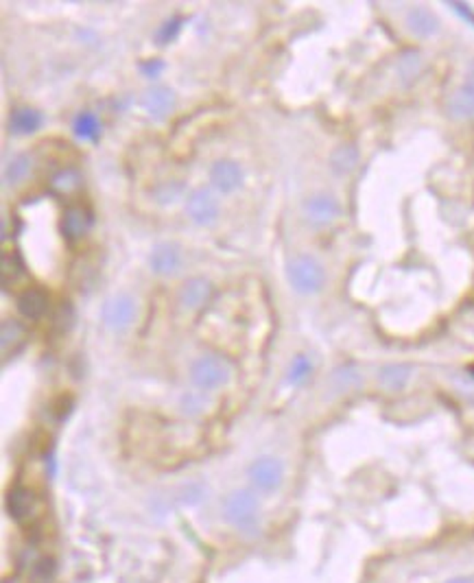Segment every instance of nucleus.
Wrapping results in <instances>:
<instances>
[{
  "mask_svg": "<svg viewBox=\"0 0 474 583\" xmlns=\"http://www.w3.org/2000/svg\"><path fill=\"white\" fill-rule=\"evenodd\" d=\"M260 505L251 490H234L223 502V520L236 531L249 533L258 524Z\"/></svg>",
  "mask_w": 474,
  "mask_h": 583,
  "instance_id": "nucleus-1",
  "label": "nucleus"
},
{
  "mask_svg": "<svg viewBox=\"0 0 474 583\" xmlns=\"http://www.w3.org/2000/svg\"><path fill=\"white\" fill-rule=\"evenodd\" d=\"M287 278L295 293L315 295L324 288L326 271L313 256H295L287 264Z\"/></svg>",
  "mask_w": 474,
  "mask_h": 583,
  "instance_id": "nucleus-2",
  "label": "nucleus"
},
{
  "mask_svg": "<svg viewBox=\"0 0 474 583\" xmlns=\"http://www.w3.org/2000/svg\"><path fill=\"white\" fill-rule=\"evenodd\" d=\"M191 380L201 391H215L227 384L230 380V365L215 354L199 356L191 367Z\"/></svg>",
  "mask_w": 474,
  "mask_h": 583,
  "instance_id": "nucleus-3",
  "label": "nucleus"
},
{
  "mask_svg": "<svg viewBox=\"0 0 474 583\" xmlns=\"http://www.w3.org/2000/svg\"><path fill=\"white\" fill-rule=\"evenodd\" d=\"M247 478H249L254 490L263 492V494H271L282 485L284 466H282V461L278 457H271V454L258 457L254 464L247 468Z\"/></svg>",
  "mask_w": 474,
  "mask_h": 583,
  "instance_id": "nucleus-4",
  "label": "nucleus"
},
{
  "mask_svg": "<svg viewBox=\"0 0 474 583\" xmlns=\"http://www.w3.org/2000/svg\"><path fill=\"white\" fill-rule=\"evenodd\" d=\"M136 312H138V306L129 293H116L105 300L101 308V322L105 328L114 332H123L134 324Z\"/></svg>",
  "mask_w": 474,
  "mask_h": 583,
  "instance_id": "nucleus-5",
  "label": "nucleus"
},
{
  "mask_svg": "<svg viewBox=\"0 0 474 583\" xmlns=\"http://www.w3.org/2000/svg\"><path fill=\"white\" fill-rule=\"evenodd\" d=\"M186 214L195 225H215L219 218V199L210 188H195L186 199Z\"/></svg>",
  "mask_w": 474,
  "mask_h": 583,
  "instance_id": "nucleus-6",
  "label": "nucleus"
},
{
  "mask_svg": "<svg viewBox=\"0 0 474 583\" xmlns=\"http://www.w3.org/2000/svg\"><path fill=\"white\" fill-rule=\"evenodd\" d=\"M302 210H304L306 223H311L313 228H326V225H330L339 216L341 206H339V201L333 197V194L319 192V194H313L311 199H306Z\"/></svg>",
  "mask_w": 474,
  "mask_h": 583,
  "instance_id": "nucleus-7",
  "label": "nucleus"
},
{
  "mask_svg": "<svg viewBox=\"0 0 474 583\" xmlns=\"http://www.w3.org/2000/svg\"><path fill=\"white\" fill-rule=\"evenodd\" d=\"M243 179H245L243 168L234 160H217L210 168V184L223 194L239 190L243 186Z\"/></svg>",
  "mask_w": 474,
  "mask_h": 583,
  "instance_id": "nucleus-8",
  "label": "nucleus"
},
{
  "mask_svg": "<svg viewBox=\"0 0 474 583\" xmlns=\"http://www.w3.org/2000/svg\"><path fill=\"white\" fill-rule=\"evenodd\" d=\"M149 264L155 276H173L182 266V252L175 242H158L149 256Z\"/></svg>",
  "mask_w": 474,
  "mask_h": 583,
  "instance_id": "nucleus-9",
  "label": "nucleus"
},
{
  "mask_svg": "<svg viewBox=\"0 0 474 583\" xmlns=\"http://www.w3.org/2000/svg\"><path fill=\"white\" fill-rule=\"evenodd\" d=\"M212 295V284L201 278V276H195L191 280H186L179 288V304L188 310H197L201 306L208 304Z\"/></svg>",
  "mask_w": 474,
  "mask_h": 583,
  "instance_id": "nucleus-10",
  "label": "nucleus"
},
{
  "mask_svg": "<svg viewBox=\"0 0 474 583\" xmlns=\"http://www.w3.org/2000/svg\"><path fill=\"white\" fill-rule=\"evenodd\" d=\"M142 107H145V112L151 118L160 120L175 107V92L171 88H164V86L149 88L145 92V96H142Z\"/></svg>",
  "mask_w": 474,
  "mask_h": 583,
  "instance_id": "nucleus-11",
  "label": "nucleus"
},
{
  "mask_svg": "<svg viewBox=\"0 0 474 583\" xmlns=\"http://www.w3.org/2000/svg\"><path fill=\"white\" fill-rule=\"evenodd\" d=\"M92 228V214L90 210H85L83 206H73L68 208L61 216V232L66 238L77 240L83 238L88 234V230Z\"/></svg>",
  "mask_w": 474,
  "mask_h": 583,
  "instance_id": "nucleus-12",
  "label": "nucleus"
},
{
  "mask_svg": "<svg viewBox=\"0 0 474 583\" xmlns=\"http://www.w3.org/2000/svg\"><path fill=\"white\" fill-rule=\"evenodd\" d=\"M448 116L455 120L474 118V83L463 81L448 99Z\"/></svg>",
  "mask_w": 474,
  "mask_h": 583,
  "instance_id": "nucleus-13",
  "label": "nucleus"
},
{
  "mask_svg": "<svg viewBox=\"0 0 474 583\" xmlns=\"http://www.w3.org/2000/svg\"><path fill=\"white\" fill-rule=\"evenodd\" d=\"M46 308H49V298H46L42 288H27L18 298V310L27 319H40Z\"/></svg>",
  "mask_w": 474,
  "mask_h": 583,
  "instance_id": "nucleus-14",
  "label": "nucleus"
},
{
  "mask_svg": "<svg viewBox=\"0 0 474 583\" xmlns=\"http://www.w3.org/2000/svg\"><path fill=\"white\" fill-rule=\"evenodd\" d=\"M407 27L413 35L417 37H431L433 33H437L439 29V22L437 18L433 16L431 9L426 7H413L409 13H407Z\"/></svg>",
  "mask_w": 474,
  "mask_h": 583,
  "instance_id": "nucleus-15",
  "label": "nucleus"
},
{
  "mask_svg": "<svg viewBox=\"0 0 474 583\" xmlns=\"http://www.w3.org/2000/svg\"><path fill=\"white\" fill-rule=\"evenodd\" d=\"M42 123H44L42 112L33 107H20L9 118V129L18 136H31L42 127Z\"/></svg>",
  "mask_w": 474,
  "mask_h": 583,
  "instance_id": "nucleus-16",
  "label": "nucleus"
},
{
  "mask_svg": "<svg viewBox=\"0 0 474 583\" xmlns=\"http://www.w3.org/2000/svg\"><path fill=\"white\" fill-rule=\"evenodd\" d=\"M73 131L83 142H97L101 136V120L92 112H79L73 120Z\"/></svg>",
  "mask_w": 474,
  "mask_h": 583,
  "instance_id": "nucleus-17",
  "label": "nucleus"
},
{
  "mask_svg": "<svg viewBox=\"0 0 474 583\" xmlns=\"http://www.w3.org/2000/svg\"><path fill=\"white\" fill-rule=\"evenodd\" d=\"M422 55L420 53H415V51H409V53H405L400 57V61H398V77H400V81L405 83V86H409L411 81H415L417 79V75L422 72Z\"/></svg>",
  "mask_w": 474,
  "mask_h": 583,
  "instance_id": "nucleus-18",
  "label": "nucleus"
},
{
  "mask_svg": "<svg viewBox=\"0 0 474 583\" xmlns=\"http://www.w3.org/2000/svg\"><path fill=\"white\" fill-rule=\"evenodd\" d=\"M9 512L16 520H25L33 512V494L29 490H13L9 496Z\"/></svg>",
  "mask_w": 474,
  "mask_h": 583,
  "instance_id": "nucleus-19",
  "label": "nucleus"
},
{
  "mask_svg": "<svg viewBox=\"0 0 474 583\" xmlns=\"http://www.w3.org/2000/svg\"><path fill=\"white\" fill-rule=\"evenodd\" d=\"M51 186L57 192H61V194H70V192H75L81 186V173L77 171V168H73V166H66V168H61V171H57L53 175Z\"/></svg>",
  "mask_w": 474,
  "mask_h": 583,
  "instance_id": "nucleus-20",
  "label": "nucleus"
},
{
  "mask_svg": "<svg viewBox=\"0 0 474 583\" xmlns=\"http://www.w3.org/2000/svg\"><path fill=\"white\" fill-rule=\"evenodd\" d=\"M357 162H359V151L350 147V144H343V147H339L333 155H330V166H333L339 175L350 173L352 168L357 166Z\"/></svg>",
  "mask_w": 474,
  "mask_h": 583,
  "instance_id": "nucleus-21",
  "label": "nucleus"
},
{
  "mask_svg": "<svg viewBox=\"0 0 474 583\" xmlns=\"http://www.w3.org/2000/svg\"><path fill=\"white\" fill-rule=\"evenodd\" d=\"M31 155L29 153H18L7 166H5V184H18L25 179L31 171Z\"/></svg>",
  "mask_w": 474,
  "mask_h": 583,
  "instance_id": "nucleus-22",
  "label": "nucleus"
},
{
  "mask_svg": "<svg viewBox=\"0 0 474 583\" xmlns=\"http://www.w3.org/2000/svg\"><path fill=\"white\" fill-rule=\"evenodd\" d=\"M409 374H411L409 365H387L381 370V382L389 389H400L409 380Z\"/></svg>",
  "mask_w": 474,
  "mask_h": 583,
  "instance_id": "nucleus-23",
  "label": "nucleus"
},
{
  "mask_svg": "<svg viewBox=\"0 0 474 583\" xmlns=\"http://www.w3.org/2000/svg\"><path fill=\"white\" fill-rule=\"evenodd\" d=\"M313 372V363L306 354H297L293 360H291V367H289V374H287V382L289 384H300L308 378V374Z\"/></svg>",
  "mask_w": 474,
  "mask_h": 583,
  "instance_id": "nucleus-24",
  "label": "nucleus"
},
{
  "mask_svg": "<svg viewBox=\"0 0 474 583\" xmlns=\"http://www.w3.org/2000/svg\"><path fill=\"white\" fill-rule=\"evenodd\" d=\"M184 186L179 182H160L153 188V197L158 204H173L175 199H179Z\"/></svg>",
  "mask_w": 474,
  "mask_h": 583,
  "instance_id": "nucleus-25",
  "label": "nucleus"
},
{
  "mask_svg": "<svg viewBox=\"0 0 474 583\" xmlns=\"http://www.w3.org/2000/svg\"><path fill=\"white\" fill-rule=\"evenodd\" d=\"M179 29H182V18H171L164 24H160V29L155 31V42L160 46H167L171 44L177 35H179Z\"/></svg>",
  "mask_w": 474,
  "mask_h": 583,
  "instance_id": "nucleus-26",
  "label": "nucleus"
},
{
  "mask_svg": "<svg viewBox=\"0 0 474 583\" xmlns=\"http://www.w3.org/2000/svg\"><path fill=\"white\" fill-rule=\"evenodd\" d=\"M22 332H25V330H22L20 322L7 319V322L3 324V348L7 350L11 341H18V338L22 336Z\"/></svg>",
  "mask_w": 474,
  "mask_h": 583,
  "instance_id": "nucleus-27",
  "label": "nucleus"
},
{
  "mask_svg": "<svg viewBox=\"0 0 474 583\" xmlns=\"http://www.w3.org/2000/svg\"><path fill=\"white\" fill-rule=\"evenodd\" d=\"M140 72H142V77H147V79H158L164 68H167V64H164L162 59H147V61H142L140 66Z\"/></svg>",
  "mask_w": 474,
  "mask_h": 583,
  "instance_id": "nucleus-28",
  "label": "nucleus"
},
{
  "mask_svg": "<svg viewBox=\"0 0 474 583\" xmlns=\"http://www.w3.org/2000/svg\"><path fill=\"white\" fill-rule=\"evenodd\" d=\"M201 398L197 396H184V411L186 413H191V416H197V413L201 411Z\"/></svg>",
  "mask_w": 474,
  "mask_h": 583,
  "instance_id": "nucleus-29",
  "label": "nucleus"
},
{
  "mask_svg": "<svg viewBox=\"0 0 474 583\" xmlns=\"http://www.w3.org/2000/svg\"><path fill=\"white\" fill-rule=\"evenodd\" d=\"M448 583H474V581H472V579H463V577H461V579H453V581H448Z\"/></svg>",
  "mask_w": 474,
  "mask_h": 583,
  "instance_id": "nucleus-30",
  "label": "nucleus"
}]
</instances>
